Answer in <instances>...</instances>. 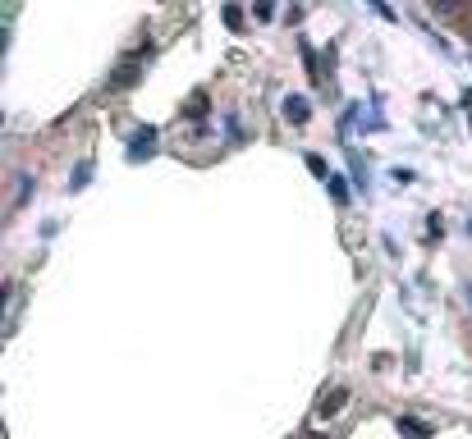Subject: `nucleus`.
Masks as SVG:
<instances>
[{"instance_id": "1", "label": "nucleus", "mask_w": 472, "mask_h": 439, "mask_svg": "<svg viewBox=\"0 0 472 439\" xmlns=\"http://www.w3.org/2000/svg\"><path fill=\"white\" fill-rule=\"evenodd\" d=\"M151 151H156V129H138L129 138V160H147Z\"/></svg>"}, {"instance_id": "2", "label": "nucleus", "mask_w": 472, "mask_h": 439, "mask_svg": "<svg viewBox=\"0 0 472 439\" xmlns=\"http://www.w3.org/2000/svg\"><path fill=\"white\" fill-rule=\"evenodd\" d=\"M284 119L289 124H307V119H312V101H307V96H284Z\"/></svg>"}, {"instance_id": "3", "label": "nucleus", "mask_w": 472, "mask_h": 439, "mask_svg": "<svg viewBox=\"0 0 472 439\" xmlns=\"http://www.w3.org/2000/svg\"><path fill=\"white\" fill-rule=\"evenodd\" d=\"M138 69H142V55H133V60H124V64H120V69H115V78H110V87H133V83H138V78H142Z\"/></svg>"}, {"instance_id": "4", "label": "nucleus", "mask_w": 472, "mask_h": 439, "mask_svg": "<svg viewBox=\"0 0 472 439\" xmlns=\"http://www.w3.org/2000/svg\"><path fill=\"white\" fill-rule=\"evenodd\" d=\"M344 403H349V389L340 385V389H330V394L321 398V407H316V416H321V421H326V416H335V412H340Z\"/></svg>"}, {"instance_id": "5", "label": "nucleus", "mask_w": 472, "mask_h": 439, "mask_svg": "<svg viewBox=\"0 0 472 439\" xmlns=\"http://www.w3.org/2000/svg\"><path fill=\"white\" fill-rule=\"evenodd\" d=\"M326 192H330V197L340 201V206L349 201V188H344V179H340V174H330V179H326Z\"/></svg>"}, {"instance_id": "6", "label": "nucleus", "mask_w": 472, "mask_h": 439, "mask_svg": "<svg viewBox=\"0 0 472 439\" xmlns=\"http://www.w3.org/2000/svg\"><path fill=\"white\" fill-rule=\"evenodd\" d=\"M253 14L262 18V23H271L275 18V0H253Z\"/></svg>"}, {"instance_id": "7", "label": "nucleus", "mask_w": 472, "mask_h": 439, "mask_svg": "<svg viewBox=\"0 0 472 439\" xmlns=\"http://www.w3.org/2000/svg\"><path fill=\"white\" fill-rule=\"evenodd\" d=\"M399 431H403V435H418V439H427V435H431V426H422V421H408V416H403V421H399Z\"/></svg>"}, {"instance_id": "8", "label": "nucleus", "mask_w": 472, "mask_h": 439, "mask_svg": "<svg viewBox=\"0 0 472 439\" xmlns=\"http://www.w3.org/2000/svg\"><path fill=\"white\" fill-rule=\"evenodd\" d=\"M88 179H92V165H79V170H74V179H69V188H83Z\"/></svg>"}, {"instance_id": "9", "label": "nucleus", "mask_w": 472, "mask_h": 439, "mask_svg": "<svg viewBox=\"0 0 472 439\" xmlns=\"http://www.w3.org/2000/svg\"><path fill=\"white\" fill-rule=\"evenodd\" d=\"M459 5H464V0H431V9H436V14H454Z\"/></svg>"}, {"instance_id": "10", "label": "nucleus", "mask_w": 472, "mask_h": 439, "mask_svg": "<svg viewBox=\"0 0 472 439\" xmlns=\"http://www.w3.org/2000/svg\"><path fill=\"white\" fill-rule=\"evenodd\" d=\"M225 23H229V28H238V23H243V14H238V5H225Z\"/></svg>"}, {"instance_id": "11", "label": "nucleus", "mask_w": 472, "mask_h": 439, "mask_svg": "<svg viewBox=\"0 0 472 439\" xmlns=\"http://www.w3.org/2000/svg\"><path fill=\"white\" fill-rule=\"evenodd\" d=\"M367 5H372V9H376V14H381V18H390V23H394V9H390V5H385V0H367Z\"/></svg>"}, {"instance_id": "12", "label": "nucleus", "mask_w": 472, "mask_h": 439, "mask_svg": "<svg viewBox=\"0 0 472 439\" xmlns=\"http://www.w3.org/2000/svg\"><path fill=\"white\" fill-rule=\"evenodd\" d=\"M294 5H298V0H294Z\"/></svg>"}]
</instances>
